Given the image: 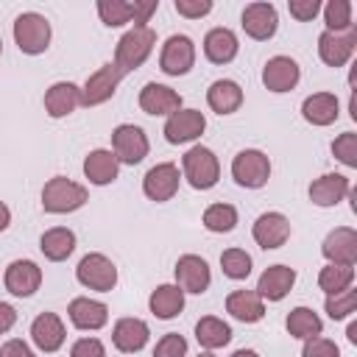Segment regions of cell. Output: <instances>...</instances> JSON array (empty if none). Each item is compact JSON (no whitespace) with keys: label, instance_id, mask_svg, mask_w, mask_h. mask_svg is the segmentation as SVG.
Returning a JSON list of instances; mask_svg holds the SVG:
<instances>
[{"label":"cell","instance_id":"6da1fadb","mask_svg":"<svg viewBox=\"0 0 357 357\" xmlns=\"http://www.w3.org/2000/svg\"><path fill=\"white\" fill-rule=\"evenodd\" d=\"M153 45H156V31L153 28H148V25L145 28H128L120 36L117 47H114V67L123 75L139 70L148 61V56L153 53Z\"/></svg>","mask_w":357,"mask_h":357},{"label":"cell","instance_id":"7a4b0ae2","mask_svg":"<svg viewBox=\"0 0 357 357\" xmlns=\"http://www.w3.org/2000/svg\"><path fill=\"white\" fill-rule=\"evenodd\" d=\"M181 178H187L195 190H212L220 178V162L215 151L206 145H192L181 156Z\"/></svg>","mask_w":357,"mask_h":357},{"label":"cell","instance_id":"3957f363","mask_svg":"<svg viewBox=\"0 0 357 357\" xmlns=\"http://www.w3.org/2000/svg\"><path fill=\"white\" fill-rule=\"evenodd\" d=\"M89 192L84 184L78 181H70L64 176H53L45 187H42V209L50 212V215H67V212H75L86 204Z\"/></svg>","mask_w":357,"mask_h":357},{"label":"cell","instance_id":"277c9868","mask_svg":"<svg viewBox=\"0 0 357 357\" xmlns=\"http://www.w3.org/2000/svg\"><path fill=\"white\" fill-rule=\"evenodd\" d=\"M14 42L22 53L39 56L50 47V22L39 11H22L14 20Z\"/></svg>","mask_w":357,"mask_h":357},{"label":"cell","instance_id":"5b68a950","mask_svg":"<svg viewBox=\"0 0 357 357\" xmlns=\"http://www.w3.org/2000/svg\"><path fill=\"white\" fill-rule=\"evenodd\" d=\"M231 178L245 190H259L271 178V159L259 148H245L231 159Z\"/></svg>","mask_w":357,"mask_h":357},{"label":"cell","instance_id":"8992f818","mask_svg":"<svg viewBox=\"0 0 357 357\" xmlns=\"http://www.w3.org/2000/svg\"><path fill=\"white\" fill-rule=\"evenodd\" d=\"M75 279L86 287V290H98V293H109L117 284V265L106 257V254H86L81 257L78 268H75Z\"/></svg>","mask_w":357,"mask_h":357},{"label":"cell","instance_id":"52a82bcc","mask_svg":"<svg viewBox=\"0 0 357 357\" xmlns=\"http://www.w3.org/2000/svg\"><path fill=\"white\" fill-rule=\"evenodd\" d=\"M151 151L148 134L134 123H120L112 131V153L120 165H139Z\"/></svg>","mask_w":357,"mask_h":357},{"label":"cell","instance_id":"ba28073f","mask_svg":"<svg viewBox=\"0 0 357 357\" xmlns=\"http://www.w3.org/2000/svg\"><path fill=\"white\" fill-rule=\"evenodd\" d=\"M159 67L165 75H187L195 67V42L187 33H173L165 39L162 53H159Z\"/></svg>","mask_w":357,"mask_h":357},{"label":"cell","instance_id":"9c48e42d","mask_svg":"<svg viewBox=\"0 0 357 357\" xmlns=\"http://www.w3.org/2000/svg\"><path fill=\"white\" fill-rule=\"evenodd\" d=\"M357 50V28L349 31H321L318 36V56L326 67H343Z\"/></svg>","mask_w":357,"mask_h":357},{"label":"cell","instance_id":"30bf717a","mask_svg":"<svg viewBox=\"0 0 357 357\" xmlns=\"http://www.w3.org/2000/svg\"><path fill=\"white\" fill-rule=\"evenodd\" d=\"M123 78H126V75L114 67V61L98 67V70L86 78V84L81 86V106H100V103H106V100L117 92V86H120Z\"/></svg>","mask_w":357,"mask_h":357},{"label":"cell","instance_id":"8fae6325","mask_svg":"<svg viewBox=\"0 0 357 357\" xmlns=\"http://www.w3.org/2000/svg\"><path fill=\"white\" fill-rule=\"evenodd\" d=\"M178 184H181V170H178V165H173V162H159V165H153V167L145 173V178H142V192H145L151 201L165 204V201H170V198L178 192Z\"/></svg>","mask_w":357,"mask_h":357},{"label":"cell","instance_id":"7c38bea8","mask_svg":"<svg viewBox=\"0 0 357 357\" xmlns=\"http://www.w3.org/2000/svg\"><path fill=\"white\" fill-rule=\"evenodd\" d=\"M240 25L243 31L257 39V42H265L276 33L279 28V14H276V6L273 3H265V0H257V3H248L240 14Z\"/></svg>","mask_w":357,"mask_h":357},{"label":"cell","instance_id":"4fadbf2b","mask_svg":"<svg viewBox=\"0 0 357 357\" xmlns=\"http://www.w3.org/2000/svg\"><path fill=\"white\" fill-rule=\"evenodd\" d=\"M204 128H206V117L198 112V109H178V112H173L167 120H165V128H162V134H165V139L170 142V145H184V142H192V139H198L201 134H204Z\"/></svg>","mask_w":357,"mask_h":357},{"label":"cell","instance_id":"5bb4252c","mask_svg":"<svg viewBox=\"0 0 357 357\" xmlns=\"http://www.w3.org/2000/svg\"><path fill=\"white\" fill-rule=\"evenodd\" d=\"M176 284L184 290V293H192V296H201L209 290L212 284V271L206 265L204 257L198 254H184L176 259Z\"/></svg>","mask_w":357,"mask_h":357},{"label":"cell","instance_id":"9a60e30c","mask_svg":"<svg viewBox=\"0 0 357 357\" xmlns=\"http://www.w3.org/2000/svg\"><path fill=\"white\" fill-rule=\"evenodd\" d=\"M3 284L11 296L28 298L42 287V268L33 259H14L3 273Z\"/></svg>","mask_w":357,"mask_h":357},{"label":"cell","instance_id":"2e32d148","mask_svg":"<svg viewBox=\"0 0 357 357\" xmlns=\"http://www.w3.org/2000/svg\"><path fill=\"white\" fill-rule=\"evenodd\" d=\"M251 234H254V243L265 251H273V248H282L287 240H290V220L282 215V212H262L254 226H251Z\"/></svg>","mask_w":357,"mask_h":357},{"label":"cell","instance_id":"e0dca14e","mask_svg":"<svg viewBox=\"0 0 357 357\" xmlns=\"http://www.w3.org/2000/svg\"><path fill=\"white\" fill-rule=\"evenodd\" d=\"M298 78H301V67L290 56H273L262 67V84H265V89H271L276 95L296 89Z\"/></svg>","mask_w":357,"mask_h":357},{"label":"cell","instance_id":"ac0fdd59","mask_svg":"<svg viewBox=\"0 0 357 357\" xmlns=\"http://www.w3.org/2000/svg\"><path fill=\"white\" fill-rule=\"evenodd\" d=\"M321 254L332 265H354L357 262V231L349 226L332 229L321 243Z\"/></svg>","mask_w":357,"mask_h":357},{"label":"cell","instance_id":"d6986e66","mask_svg":"<svg viewBox=\"0 0 357 357\" xmlns=\"http://www.w3.org/2000/svg\"><path fill=\"white\" fill-rule=\"evenodd\" d=\"M64 337H67V329H64V321L56 315V312H39L31 324V340L39 351L45 354H53L64 346Z\"/></svg>","mask_w":357,"mask_h":357},{"label":"cell","instance_id":"ffe728a7","mask_svg":"<svg viewBox=\"0 0 357 357\" xmlns=\"http://www.w3.org/2000/svg\"><path fill=\"white\" fill-rule=\"evenodd\" d=\"M139 109L145 114H153V117H170L173 112L181 109V95L165 84L151 81L139 89Z\"/></svg>","mask_w":357,"mask_h":357},{"label":"cell","instance_id":"44dd1931","mask_svg":"<svg viewBox=\"0 0 357 357\" xmlns=\"http://www.w3.org/2000/svg\"><path fill=\"white\" fill-rule=\"evenodd\" d=\"M67 315H70L73 326L84 329V332H95V329H103L109 324V307L98 298H89V296L73 298L67 307Z\"/></svg>","mask_w":357,"mask_h":357},{"label":"cell","instance_id":"7402d4cb","mask_svg":"<svg viewBox=\"0 0 357 357\" xmlns=\"http://www.w3.org/2000/svg\"><path fill=\"white\" fill-rule=\"evenodd\" d=\"M349 192H351V181L343 173H324L321 178L310 184V201L324 209L337 206Z\"/></svg>","mask_w":357,"mask_h":357},{"label":"cell","instance_id":"603a6c76","mask_svg":"<svg viewBox=\"0 0 357 357\" xmlns=\"http://www.w3.org/2000/svg\"><path fill=\"white\" fill-rule=\"evenodd\" d=\"M301 117L310 126H318V128L332 126L340 117V100H337V95H332V92H312V95H307L304 103H301Z\"/></svg>","mask_w":357,"mask_h":357},{"label":"cell","instance_id":"cb8c5ba5","mask_svg":"<svg viewBox=\"0 0 357 357\" xmlns=\"http://www.w3.org/2000/svg\"><path fill=\"white\" fill-rule=\"evenodd\" d=\"M293 284H296V271L293 268H287V265H271V268H265L259 273L257 293H259L262 301L265 298L268 301H282L293 290Z\"/></svg>","mask_w":357,"mask_h":357},{"label":"cell","instance_id":"d4e9b609","mask_svg":"<svg viewBox=\"0 0 357 357\" xmlns=\"http://www.w3.org/2000/svg\"><path fill=\"white\" fill-rule=\"evenodd\" d=\"M148 337H151V329L142 318H120L112 329V343L123 354H137L139 349H145Z\"/></svg>","mask_w":357,"mask_h":357},{"label":"cell","instance_id":"484cf974","mask_svg":"<svg viewBox=\"0 0 357 357\" xmlns=\"http://www.w3.org/2000/svg\"><path fill=\"white\" fill-rule=\"evenodd\" d=\"M78 106H81V86H75L73 81H56V84L47 86V92H45V112L53 120L73 114Z\"/></svg>","mask_w":357,"mask_h":357},{"label":"cell","instance_id":"4316f807","mask_svg":"<svg viewBox=\"0 0 357 357\" xmlns=\"http://www.w3.org/2000/svg\"><path fill=\"white\" fill-rule=\"evenodd\" d=\"M237 50H240V42H237V33L231 28H223L220 25V28L206 31V36H204V56L212 64H229V61H234Z\"/></svg>","mask_w":357,"mask_h":357},{"label":"cell","instance_id":"83f0119b","mask_svg":"<svg viewBox=\"0 0 357 357\" xmlns=\"http://www.w3.org/2000/svg\"><path fill=\"white\" fill-rule=\"evenodd\" d=\"M206 103L215 114H234L243 106V86L231 78H218L206 89Z\"/></svg>","mask_w":357,"mask_h":357},{"label":"cell","instance_id":"f1b7e54d","mask_svg":"<svg viewBox=\"0 0 357 357\" xmlns=\"http://www.w3.org/2000/svg\"><path fill=\"white\" fill-rule=\"evenodd\" d=\"M117 173H120V162H117V156L112 151L95 148V151L86 153V159H84V176L89 178V184L106 187V184H112L117 178Z\"/></svg>","mask_w":357,"mask_h":357},{"label":"cell","instance_id":"f546056e","mask_svg":"<svg viewBox=\"0 0 357 357\" xmlns=\"http://www.w3.org/2000/svg\"><path fill=\"white\" fill-rule=\"evenodd\" d=\"M226 312L234 321L243 324H257L265 318V301L259 298L257 290H231L226 296Z\"/></svg>","mask_w":357,"mask_h":357},{"label":"cell","instance_id":"4dcf8cb0","mask_svg":"<svg viewBox=\"0 0 357 357\" xmlns=\"http://www.w3.org/2000/svg\"><path fill=\"white\" fill-rule=\"evenodd\" d=\"M148 307L159 321H170V318L181 315V310H184V290L178 284H159L151 293Z\"/></svg>","mask_w":357,"mask_h":357},{"label":"cell","instance_id":"1f68e13d","mask_svg":"<svg viewBox=\"0 0 357 357\" xmlns=\"http://www.w3.org/2000/svg\"><path fill=\"white\" fill-rule=\"evenodd\" d=\"M39 248H42L45 259H50V262H64V259L75 251V234H73V229H67V226H53V229H47V231L39 237Z\"/></svg>","mask_w":357,"mask_h":357},{"label":"cell","instance_id":"d6a6232c","mask_svg":"<svg viewBox=\"0 0 357 357\" xmlns=\"http://www.w3.org/2000/svg\"><path fill=\"white\" fill-rule=\"evenodd\" d=\"M195 340H198V343H201L206 351L223 349V346L231 340V326H229L223 318L204 315V318L195 324Z\"/></svg>","mask_w":357,"mask_h":357},{"label":"cell","instance_id":"836d02e7","mask_svg":"<svg viewBox=\"0 0 357 357\" xmlns=\"http://www.w3.org/2000/svg\"><path fill=\"white\" fill-rule=\"evenodd\" d=\"M287 332L298 340H310V337H318L321 329H324V321L318 318V312H312L310 307H293L287 312V321H284Z\"/></svg>","mask_w":357,"mask_h":357},{"label":"cell","instance_id":"e575fe53","mask_svg":"<svg viewBox=\"0 0 357 357\" xmlns=\"http://www.w3.org/2000/svg\"><path fill=\"white\" fill-rule=\"evenodd\" d=\"M354 282V265H332L326 262L318 273V287L326 293V296H335V293H343L349 290Z\"/></svg>","mask_w":357,"mask_h":357},{"label":"cell","instance_id":"d590c367","mask_svg":"<svg viewBox=\"0 0 357 357\" xmlns=\"http://www.w3.org/2000/svg\"><path fill=\"white\" fill-rule=\"evenodd\" d=\"M137 0H98V17L109 28H120L126 22H134Z\"/></svg>","mask_w":357,"mask_h":357},{"label":"cell","instance_id":"8d00e7d4","mask_svg":"<svg viewBox=\"0 0 357 357\" xmlns=\"http://www.w3.org/2000/svg\"><path fill=\"white\" fill-rule=\"evenodd\" d=\"M204 226L209 229V231H215V234H226V231H231L234 226H237V209L231 206V204H209L206 209H204Z\"/></svg>","mask_w":357,"mask_h":357},{"label":"cell","instance_id":"74e56055","mask_svg":"<svg viewBox=\"0 0 357 357\" xmlns=\"http://www.w3.org/2000/svg\"><path fill=\"white\" fill-rule=\"evenodd\" d=\"M251 265H254V262H251V257H248L245 248H226V251L220 254V268H223V273H226L229 279H234V282L248 279Z\"/></svg>","mask_w":357,"mask_h":357},{"label":"cell","instance_id":"f35d334b","mask_svg":"<svg viewBox=\"0 0 357 357\" xmlns=\"http://www.w3.org/2000/svg\"><path fill=\"white\" fill-rule=\"evenodd\" d=\"M324 22H326V31H349V28H354L351 3L349 0H329L324 6Z\"/></svg>","mask_w":357,"mask_h":357},{"label":"cell","instance_id":"ab89813d","mask_svg":"<svg viewBox=\"0 0 357 357\" xmlns=\"http://www.w3.org/2000/svg\"><path fill=\"white\" fill-rule=\"evenodd\" d=\"M324 310L332 321H343L349 318L354 310H357V290H343V293H335V296H326L324 301Z\"/></svg>","mask_w":357,"mask_h":357},{"label":"cell","instance_id":"60d3db41","mask_svg":"<svg viewBox=\"0 0 357 357\" xmlns=\"http://www.w3.org/2000/svg\"><path fill=\"white\" fill-rule=\"evenodd\" d=\"M332 153L337 162H343L346 167H357V134L354 131H343L335 142H332Z\"/></svg>","mask_w":357,"mask_h":357},{"label":"cell","instance_id":"b9f144b4","mask_svg":"<svg viewBox=\"0 0 357 357\" xmlns=\"http://www.w3.org/2000/svg\"><path fill=\"white\" fill-rule=\"evenodd\" d=\"M153 357H187V340L178 332H167L156 340Z\"/></svg>","mask_w":357,"mask_h":357},{"label":"cell","instance_id":"7bdbcfd3","mask_svg":"<svg viewBox=\"0 0 357 357\" xmlns=\"http://www.w3.org/2000/svg\"><path fill=\"white\" fill-rule=\"evenodd\" d=\"M301 357H340V349L335 340L329 337H310L304 340V349H301Z\"/></svg>","mask_w":357,"mask_h":357},{"label":"cell","instance_id":"ee69618b","mask_svg":"<svg viewBox=\"0 0 357 357\" xmlns=\"http://www.w3.org/2000/svg\"><path fill=\"white\" fill-rule=\"evenodd\" d=\"M176 11L187 20H201L212 11V0H176Z\"/></svg>","mask_w":357,"mask_h":357},{"label":"cell","instance_id":"f6af8a7d","mask_svg":"<svg viewBox=\"0 0 357 357\" xmlns=\"http://www.w3.org/2000/svg\"><path fill=\"white\" fill-rule=\"evenodd\" d=\"M70 357H106V346L98 337H78L70 349Z\"/></svg>","mask_w":357,"mask_h":357},{"label":"cell","instance_id":"bcb514c9","mask_svg":"<svg viewBox=\"0 0 357 357\" xmlns=\"http://www.w3.org/2000/svg\"><path fill=\"white\" fill-rule=\"evenodd\" d=\"M287 11L298 22H310L321 11V0H287Z\"/></svg>","mask_w":357,"mask_h":357},{"label":"cell","instance_id":"7dc6e473","mask_svg":"<svg viewBox=\"0 0 357 357\" xmlns=\"http://www.w3.org/2000/svg\"><path fill=\"white\" fill-rule=\"evenodd\" d=\"M159 8V0H137V8H134V28H145L151 22V17L156 14Z\"/></svg>","mask_w":357,"mask_h":357},{"label":"cell","instance_id":"c3c4849f","mask_svg":"<svg viewBox=\"0 0 357 357\" xmlns=\"http://www.w3.org/2000/svg\"><path fill=\"white\" fill-rule=\"evenodd\" d=\"M0 357H36V354H33V349H31L25 340L11 337V340H6V343L0 346Z\"/></svg>","mask_w":357,"mask_h":357},{"label":"cell","instance_id":"681fc988","mask_svg":"<svg viewBox=\"0 0 357 357\" xmlns=\"http://www.w3.org/2000/svg\"><path fill=\"white\" fill-rule=\"evenodd\" d=\"M17 324V310L6 301H0V335H6L11 326Z\"/></svg>","mask_w":357,"mask_h":357},{"label":"cell","instance_id":"f907efd6","mask_svg":"<svg viewBox=\"0 0 357 357\" xmlns=\"http://www.w3.org/2000/svg\"><path fill=\"white\" fill-rule=\"evenodd\" d=\"M8 223H11V209L0 201V231H6V229H8Z\"/></svg>","mask_w":357,"mask_h":357},{"label":"cell","instance_id":"816d5d0a","mask_svg":"<svg viewBox=\"0 0 357 357\" xmlns=\"http://www.w3.org/2000/svg\"><path fill=\"white\" fill-rule=\"evenodd\" d=\"M231 357H259V354H257L254 349H237V351H234Z\"/></svg>","mask_w":357,"mask_h":357},{"label":"cell","instance_id":"f5cc1de1","mask_svg":"<svg viewBox=\"0 0 357 357\" xmlns=\"http://www.w3.org/2000/svg\"><path fill=\"white\" fill-rule=\"evenodd\" d=\"M346 335H349V340L354 343V340H357V324H349V329H346Z\"/></svg>","mask_w":357,"mask_h":357},{"label":"cell","instance_id":"db71d44e","mask_svg":"<svg viewBox=\"0 0 357 357\" xmlns=\"http://www.w3.org/2000/svg\"><path fill=\"white\" fill-rule=\"evenodd\" d=\"M198 357H215V354H212V351H204V354H198Z\"/></svg>","mask_w":357,"mask_h":357},{"label":"cell","instance_id":"11a10c76","mask_svg":"<svg viewBox=\"0 0 357 357\" xmlns=\"http://www.w3.org/2000/svg\"><path fill=\"white\" fill-rule=\"evenodd\" d=\"M0 53H3V39H0Z\"/></svg>","mask_w":357,"mask_h":357}]
</instances>
